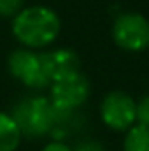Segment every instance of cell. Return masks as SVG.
Instances as JSON below:
<instances>
[{"label":"cell","mask_w":149,"mask_h":151,"mask_svg":"<svg viewBox=\"0 0 149 151\" xmlns=\"http://www.w3.org/2000/svg\"><path fill=\"white\" fill-rule=\"evenodd\" d=\"M60 16L46 5L23 7L12 18V35L28 49H40L53 44L60 35Z\"/></svg>","instance_id":"cell-1"},{"label":"cell","mask_w":149,"mask_h":151,"mask_svg":"<svg viewBox=\"0 0 149 151\" xmlns=\"http://www.w3.org/2000/svg\"><path fill=\"white\" fill-rule=\"evenodd\" d=\"M72 113L56 109L49 99L37 95V97H23L21 100H18V104L12 107L11 116L18 123L23 135L42 137L60 130Z\"/></svg>","instance_id":"cell-2"},{"label":"cell","mask_w":149,"mask_h":151,"mask_svg":"<svg viewBox=\"0 0 149 151\" xmlns=\"http://www.w3.org/2000/svg\"><path fill=\"white\" fill-rule=\"evenodd\" d=\"M112 39L117 47L140 53L149 47V19L139 12H123L112 25Z\"/></svg>","instance_id":"cell-3"},{"label":"cell","mask_w":149,"mask_h":151,"mask_svg":"<svg viewBox=\"0 0 149 151\" xmlns=\"http://www.w3.org/2000/svg\"><path fill=\"white\" fill-rule=\"evenodd\" d=\"M7 69L12 77L19 79L28 88L42 90L51 84L49 77L44 72L40 53H35L34 49L28 47L14 49L7 58Z\"/></svg>","instance_id":"cell-4"},{"label":"cell","mask_w":149,"mask_h":151,"mask_svg":"<svg viewBox=\"0 0 149 151\" xmlns=\"http://www.w3.org/2000/svg\"><path fill=\"white\" fill-rule=\"evenodd\" d=\"M90 97V83L81 72L63 76L51 83L49 100L60 111L72 113L81 107Z\"/></svg>","instance_id":"cell-5"},{"label":"cell","mask_w":149,"mask_h":151,"mask_svg":"<svg viewBox=\"0 0 149 151\" xmlns=\"http://www.w3.org/2000/svg\"><path fill=\"white\" fill-rule=\"evenodd\" d=\"M137 102L125 91H109L100 104V118L105 127L116 132H126L137 121Z\"/></svg>","instance_id":"cell-6"},{"label":"cell","mask_w":149,"mask_h":151,"mask_svg":"<svg viewBox=\"0 0 149 151\" xmlns=\"http://www.w3.org/2000/svg\"><path fill=\"white\" fill-rule=\"evenodd\" d=\"M40 60H42L44 72L51 83L63 76L79 72V67H81L79 56L75 55V51L69 49V47H58V49H53L47 53H40Z\"/></svg>","instance_id":"cell-7"},{"label":"cell","mask_w":149,"mask_h":151,"mask_svg":"<svg viewBox=\"0 0 149 151\" xmlns=\"http://www.w3.org/2000/svg\"><path fill=\"white\" fill-rule=\"evenodd\" d=\"M21 130L11 114L0 113V151H16L21 144Z\"/></svg>","instance_id":"cell-8"},{"label":"cell","mask_w":149,"mask_h":151,"mask_svg":"<svg viewBox=\"0 0 149 151\" xmlns=\"http://www.w3.org/2000/svg\"><path fill=\"white\" fill-rule=\"evenodd\" d=\"M123 151H149V128L133 125L126 130L123 139Z\"/></svg>","instance_id":"cell-9"},{"label":"cell","mask_w":149,"mask_h":151,"mask_svg":"<svg viewBox=\"0 0 149 151\" xmlns=\"http://www.w3.org/2000/svg\"><path fill=\"white\" fill-rule=\"evenodd\" d=\"M23 9V0H0V18H14Z\"/></svg>","instance_id":"cell-10"},{"label":"cell","mask_w":149,"mask_h":151,"mask_svg":"<svg viewBox=\"0 0 149 151\" xmlns=\"http://www.w3.org/2000/svg\"><path fill=\"white\" fill-rule=\"evenodd\" d=\"M135 116H137V123H139V125L149 128V95L142 97V99L137 102Z\"/></svg>","instance_id":"cell-11"},{"label":"cell","mask_w":149,"mask_h":151,"mask_svg":"<svg viewBox=\"0 0 149 151\" xmlns=\"http://www.w3.org/2000/svg\"><path fill=\"white\" fill-rule=\"evenodd\" d=\"M72 151H105V148H104L100 142L88 139V141H82V142H79V144H77V146H75Z\"/></svg>","instance_id":"cell-12"},{"label":"cell","mask_w":149,"mask_h":151,"mask_svg":"<svg viewBox=\"0 0 149 151\" xmlns=\"http://www.w3.org/2000/svg\"><path fill=\"white\" fill-rule=\"evenodd\" d=\"M40 151H72V148L69 146V144H65V142H62V141H51V142H47L44 148Z\"/></svg>","instance_id":"cell-13"}]
</instances>
